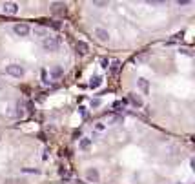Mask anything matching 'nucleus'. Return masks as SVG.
Wrapping results in <instances>:
<instances>
[{
  "mask_svg": "<svg viewBox=\"0 0 195 184\" xmlns=\"http://www.w3.org/2000/svg\"><path fill=\"white\" fill-rule=\"evenodd\" d=\"M90 146H91V139H88V137L80 139V142H79V148H80V149H84V151H86Z\"/></svg>",
  "mask_w": 195,
  "mask_h": 184,
  "instance_id": "nucleus-13",
  "label": "nucleus"
},
{
  "mask_svg": "<svg viewBox=\"0 0 195 184\" xmlns=\"http://www.w3.org/2000/svg\"><path fill=\"white\" fill-rule=\"evenodd\" d=\"M42 48H44L46 51L55 53V51L60 49V38L58 37H46L44 42H42Z\"/></svg>",
  "mask_w": 195,
  "mask_h": 184,
  "instance_id": "nucleus-1",
  "label": "nucleus"
},
{
  "mask_svg": "<svg viewBox=\"0 0 195 184\" xmlns=\"http://www.w3.org/2000/svg\"><path fill=\"white\" fill-rule=\"evenodd\" d=\"M62 75H64V69H62L60 66L51 68V71H49V77H51V79H55V80H57V79H60Z\"/></svg>",
  "mask_w": 195,
  "mask_h": 184,
  "instance_id": "nucleus-9",
  "label": "nucleus"
},
{
  "mask_svg": "<svg viewBox=\"0 0 195 184\" xmlns=\"http://www.w3.org/2000/svg\"><path fill=\"white\" fill-rule=\"evenodd\" d=\"M129 102H131L135 108H140L142 106V100H140V97L137 93H129Z\"/></svg>",
  "mask_w": 195,
  "mask_h": 184,
  "instance_id": "nucleus-11",
  "label": "nucleus"
},
{
  "mask_svg": "<svg viewBox=\"0 0 195 184\" xmlns=\"http://www.w3.org/2000/svg\"><path fill=\"white\" fill-rule=\"evenodd\" d=\"M110 68H111V73H113V75H117V73H118V69H121V62H118V60H113Z\"/></svg>",
  "mask_w": 195,
  "mask_h": 184,
  "instance_id": "nucleus-14",
  "label": "nucleus"
},
{
  "mask_svg": "<svg viewBox=\"0 0 195 184\" xmlns=\"http://www.w3.org/2000/svg\"><path fill=\"white\" fill-rule=\"evenodd\" d=\"M86 180L88 182H99L100 180V173L97 168H90L88 171H86Z\"/></svg>",
  "mask_w": 195,
  "mask_h": 184,
  "instance_id": "nucleus-4",
  "label": "nucleus"
},
{
  "mask_svg": "<svg viewBox=\"0 0 195 184\" xmlns=\"http://www.w3.org/2000/svg\"><path fill=\"white\" fill-rule=\"evenodd\" d=\"M2 9H4V13H7V15H17L18 13V4L17 2H4Z\"/></svg>",
  "mask_w": 195,
  "mask_h": 184,
  "instance_id": "nucleus-5",
  "label": "nucleus"
},
{
  "mask_svg": "<svg viewBox=\"0 0 195 184\" xmlns=\"http://www.w3.org/2000/svg\"><path fill=\"white\" fill-rule=\"evenodd\" d=\"M124 104H126V100H117L113 104V108H115V110H121V108H124Z\"/></svg>",
  "mask_w": 195,
  "mask_h": 184,
  "instance_id": "nucleus-16",
  "label": "nucleus"
},
{
  "mask_svg": "<svg viewBox=\"0 0 195 184\" xmlns=\"http://www.w3.org/2000/svg\"><path fill=\"white\" fill-rule=\"evenodd\" d=\"M100 66H102L104 69H108V68H110V60H108L106 57H104V58H100Z\"/></svg>",
  "mask_w": 195,
  "mask_h": 184,
  "instance_id": "nucleus-15",
  "label": "nucleus"
},
{
  "mask_svg": "<svg viewBox=\"0 0 195 184\" xmlns=\"http://www.w3.org/2000/svg\"><path fill=\"white\" fill-rule=\"evenodd\" d=\"M13 31H15V35H18V37H27L31 29H29V26H27V24L18 22V24H15V26H13Z\"/></svg>",
  "mask_w": 195,
  "mask_h": 184,
  "instance_id": "nucleus-3",
  "label": "nucleus"
},
{
  "mask_svg": "<svg viewBox=\"0 0 195 184\" xmlns=\"http://www.w3.org/2000/svg\"><path fill=\"white\" fill-rule=\"evenodd\" d=\"M100 106V99H95V100H91V108H99Z\"/></svg>",
  "mask_w": 195,
  "mask_h": 184,
  "instance_id": "nucleus-20",
  "label": "nucleus"
},
{
  "mask_svg": "<svg viewBox=\"0 0 195 184\" xmlns=\"http://www.w3.org/2000/svg\"><path fill=\"white\" fill-rule=\"evenodd\" d=\"M51 27H55V29H60V22H57V20H53V22H51Z\"/></svg>",
  "mask_w": 195,
  "mask_h": 184,
  "instance_id": "nucleus-23",
  "label": "nucleus"
},
{
  "mask_svg": "<svg viewBox=\"0 0 195 184\" xmlns=\"http://www.w3.org/2000/svg\"><path fill=\"white\" fill-rule=\"evenodd\" d=\"M104 128H106L104 122H97V124H95V129H97V131H104Z\"/></svg>",
  "mask_w": 195,
  "mask_h": 184,
  "instance_id": "nucleus-18",
  "label": "nucleus"
},
{
  "mask_svg": "<svg viewBox=\"0 0 195 184\" xmlns=\"http://www.w3.org/2000/svg\"><path fill=\"white\" fill-rule=\"evenodd\" d=\"M75 49H77V53H80V55H86V53L90 51V48H88V44H86L84 40H79L77 44H75Z\"/></svg>",
  "mask_w": 195,
  "mask_h": 184,
  "instance_id": "nucleus-8",
  "label": "nucleus"
},
{
  "mask_svg": "<svg viewBox=\"0 0 195 184\" xmlns=\"http://www.w3.org/2000/svg\"><path fill=\"white\" fill-rule=\"evenodd\" d=\"M6 73L13 79H20V77H24L26 69L20 66V64H9V66H6Z\"/></svg>",
  "mask_w": 195,
  "mask_h": 184,
  "instance_id": "nucleus-2",
  "label": "nucleus"
},
{
  "mask_svg": "<svg viewBox=\"0 0 195 184\" xmlns=\"http://www.w3.org/2000/svg\"><path fill=\"white\" fill-rule=\"evenodd\" d=\"M177 4H179V6H190L191 2H190V0H179Z\"/></svg>",
  "mask_w": 195,
  "mask_h": 184,
  "instance_id": "nucleus-22",
  "label": "nucleus"
},
{
  "mask_svg": "<svg viewBox=\"0 0 195 184\" xmlns=\"http://www.w3.org/2000/svg\"><path fill=\"white\" fill-rule=\"evenodd\" d=\"M22 171L24 173H38V170H33V168H24Z\"/></svg>",
  "mask_w": 195,
  "mask_h": 184,
  "instance_id": "nucleus-21",
  "label": "nucleus"
},
{
  "mask_svg": "<svg viewBox=\"0 0 195 184\" xmlns=\"http://www.w3.org/2000/svg\"><path fill=\"white\" fill-rule=\"evenodd\" d=\"M79 184H82V182H79Z\"/></svg>",
  "mask_w": 195,
  "mask_h": 184,
  "instance_id": "nucleus-27",
  "label": "nucleus"
},
{
  "mask_svg": "<svg viewBox=\"0 0 195 184\" xmlns=\"http://www.w3.org/2000/svg\"><path fill=\"white\" fill-rule=\"evenodd\" d=\"M93 35L97 37V40H100V42H108V40H110V33H108L106 29H102V27H97L93 31Z\"/></svg>",
  "mask_w": 195,
  "mask_h": 184,
  "instance_id": "nucleus-6",
  "label": "nucleus"
},
{
  "mask_svg": "<svg viewBox=\"0 0 195 184\" xmlns=\"http://www.w3.org/2000/svg\"><path fill=\"white\" fill-rule=\"evenodd\" d=\"M139 88L142 89V93H150V84H148V80L146 79H139Z\"/></svg>",
  "mask_w": 195,
  "mask_h": 184,
  "instance_id": "nucleus-12",
  "label": "nucleus"
},
{
  "mask_svg": "<svg viewBox=\"0 0 195 184\" xmlns=\"http://www.w3.org/2000/svg\"><path fill=\"white\" fill-rule=\"evenodd\" d=\"M51 11H53V13H57V15H64V13H66V4H62V2L51 4Z\"/></svg>",
  "mask_w": 195,
  "mask_h": 184,
  "instance_id": "nucleus-7",
  "label": "nucleus"
},
{
  "mask_svg": "<svg viewBox=\"0 0 195 184\" xmlns=\"http://www.w3.org/2000/svg\"><path fill=\"white\" fill-rule=\"evenodd\" d=\"M93 6H95V7H106V6H108V2H97V0H95Z\"/></svg>",
  "mask_w": 195,
  "mask_h": 184,
  "instance_id": "nucleus-19",
  "label": "nucleus"
},
{
  "mask_svg": "<svg viewBox=\"0 0 195 184\" xmlns=\"http://www.w3.org/2000/svg\"><path fill=\"white\" fill-rule=\"evenodd\" d=\"M27 111L33 113V104H31V102H27Z\"/></svg>",
  "mask_w": 195,
  "mask_h": 184,
  "instance_id": "nucleus-25",
  "label": "nucleus"
},
{
  "mask_svg": "<svg viewBox=\"0 0 195 184\" xmlns=\"http://www.w3.org/2000/svg\"><path fill=\"white\" fill-rule=\"evenodd\" d=\"M17 180H11V179H7V180H4V184H15Z\"/></svg>",
  "mask_w": 195,
  "mask_h": 184,
  "instance_id": "nucleus-26",
  "label": "nucleus"
},
{
  "mask_svg": "<svg viewBox=\"0 0 195 184\" xmlns=\"http://www.w3.org/2000/svg\"><path fill=\"white\" fill-rule=\"evenodd\" d=\"M80 135H82V131H80V129H75V133H73V137H75V139H79Z\"/></svg>",
  "mask_w": 195,
  "mask_h": 184,
  "instance_id": "nucleus-24",
  "label": "nucleus"
},
{
  "mask_svg": "<svg viewBox=\"0 0 195 184\" xmlns=\"http://www.w3.org/2000/svg\"><path fill=\"white\" fill-rule=\"evenodd\" d=\"M24 113H26V111H24V108L18 104V106H17V117H24Z\"/></svg>",
  "mask_w": 195,
  "mask_h": 184,
  "instance_id": "nucleus-17",
  "label": "nucleus"
},
{
  "mask_svg": "<svg viewBox=\"0 0 195 184\" xmlns=\"http://www.w3.org/2000/svg\"><path fill=\"white\" fill-rule=\"evenodd\" d=\"M100 84H102V77H100V75H95V77H91V80H90V88L97 89Z\"/></svg>",
  "mask_w": 195,
  "mask_h": 184,
  "instance_id": "nucleus-10",
  "label": "nucleus"
}]
</instances>
